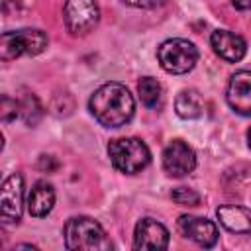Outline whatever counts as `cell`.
<instances>
[{"label": "cell", "mask_w": 251, "mask_h": 251, "mask_svg": "<svg viewBox=\"0 0 251 251\" xmlns=\"http://www.w3.org/2000/svg\"><path fill=\"white\" fill-rule=\"evenodd\" d=\"M88 110L104 127H122L135 114V100L122 82H106L94 90Z\"/></svg>", "instance_id": "cell-1"}, {"label": "cell", "mask_w": 251, "mask_h": 251, "mask_svg": "<svg viewBox=\"0 0 251 251\" xmlns=\"http://www.w3.org/2000/svg\"><path fill=\"white\" fill-rule=\"evenodd\" d=\"M63 235H65V245L71 251H106V249H112V243L106 237L104 227L88 216L71 218L65 224Z\"/></svg>", "instance_id": "cell-2"}, {"label": "cell", "mask_w": 251, "mask_h": 251, "mask_svg": "<svg viewBox=\"0 0 251 251\" xmlns=\"http://www.w3.org/2000/svg\"><path fill=\"white\" fill-rule=\"evenodd\" d=\"M108 155L112 165L124 175L141 173L149 161L151 153L149 147L137 137H116L108 143Z\"/></svg>", "instance_id": "cell-3"}, {"label": "cell", "mask_w": 251, "mask_h": 251, "mask_svg": "<svg viewBox=\"0 0 251 251\" xmlns=\"http://www.w3.org/2000/svg\"><path fill=\"white\" fill-rule=\"evenodd\" d=\"M47 35L41 29L25 27L16 31H4L0 37V59L12 61L20 55H39L47 49Z\"/></svg>", "instance_id": "cell-4"}, {"label": "cell", "mask_w": 251, "mask_h": 251, "mask_svg": "<svg viewBox=\"0 0 251 251\" xmlns=\"http://www.w3.org/2000/svg\"><path fill=\"white\" fill-rule=\"evenodd\" d=\"M157 59H159V65L163 71H167L171 75H184L194 69V65L198 61V49L188 39L173 37L159 45Z\"/></svg>", "instance_id": "cell-5"}, {"label": "cell", "mask_w": 251, "mask_h": 251, "mask_svg": "<svg viewBox=\"0 0 251 251\" xmlns=\"http://www.w3.org/2000/svg\"><path fill=\"white\" fill-rule=\"evenodd\" d=\"M63 20L71 35L90 33L100 20L96 0H67L63 8Z\"/></svg>", "instance_id": "cell-6"}, {"label": "cell", "mask_w": 251, "mask_h": 251, "mask_svg": "<svg viewBox=\"0 0 251 251\" xmlns=\"http://www.w3.org/2000/svg\"><path fill=\"white\" fill-rule=\"evenodd\" d=\"M0 210H2V224L4 226L20 224L22 212H24V178L20 173L10 175L2 182Z\"/></svg>", "instance_id": "cell-7"}, {"label": "cell", "mask_w": 251, "mask_h": 251, "mask_svg": "<svg viewBox=\"0 0 251 251\" xmlns=\"http://www.w3.org/2000/svg\"><path fill=\"white\" fill-rule=\"evenodd\" d=\"M163 169L169 176L180 178L196 169V153L182 139H173L163 151Z\"/></svg>", "instance_id": "cell-8"}, {"label": "cell", "mask_w": 251, "mask_h": 251, "mask_svg": "<svg viewBox=\"0 0 251 251\" xmlns=\"http://www.w3.org/2000/svg\"><path fill=\"white\" fill-rule=\"evenodd\" d=\"M176 227L182 237L198 243L200 247H214L218 241V227L212 220L200 218V216H180L176 222Z\"/></svg>", "instance_id": "cell-9"}, {"label": "cell", "mask_w": 251, "mask_h": 251, "mask_svg": "<svg viewBox=\"0 0 251 251\" xmlns=\"http://www.w3.org/2000/svg\"><path fill=\"white\" fill-rule=\"evenodd\" d=\"M226 100L233 112L251 118V71H237L231 75Z\"/></svg>", "instance_id": "cell-10"}, {"label": "cell", "mask_w": 251, "mask_h": 251, "mask_svg": "<svg viewBox=\"0 0 251 251\" xmlns=\"http://www.w3.org/2000/svg\"><path fill=\"white\" fill-rule=\"evenodd\" d=\"M169 229L153 220V218H143L135 226L133 233V247L135 249H167L169 247Z\"/></svg>", "instance_id": "cell-11"}, {"label": "cell", "mask_w": 251, "mask_h": 251, "mask_svg": "<svg viewBox=\"0 0 251 251\" xmlns=\"http://www.w3.org/2000/svg\"><path fill=\"white\" fill-rule=\"evenodd\" d=\"M212 49L218 57H222L227 63H237L245 57L247 53V43L241 35L227 31V29H216L210 35Z\"/></svg>", "instance_id": "cell-12"}, {"label": "cell", "mask_w": 251, "mask_h": 251, "mask_svg": "<svg viewBox=\"0 0 251 251\" xmlns=\"http://www.w3.org/2000/svg\"><path fill=\"white\" fill-rule=\"evenodd\" d=\"M27 212L33 218H45L55 206V188L47 180H37L27 194Z\"/></svg>", "instance_id": "cell-13"}, {"label": "cell", "mask_w": 251, "mask_h": 251, "mask_svg": "<svg viewBox=\"0 0 251 251\" xmlns=\"http://www.w3.org/2000/svg\"><path fill=\"white\" fill-rule=\"evenodd\" d=\"M220 224L233 233L251 235V210L243 206H220L216 210Z\"/></svg>", "instance_id": "cell-14"}, {"label": "cell", "mask_w": 251, "mask_h": 251, "mask_svg": "<svg viewBox=\"0 0 251 251\" xmlns=\"http://www.w3.org/2000/svg\"><path fill=\"white\" fill-rule=\"evenodd\" d=\"M175 110L182 120H196L204 112V100L196 90L186 88V90L178 92V96L175 100Z\"/></svg>", "instance_id": "cell-15"}, {"label": "cell", "mask_w": 251, "mask_h": 251, "mask_svg": "<svg viewBox=\"0 0 251 251\" xmlns=\"http://www.w3.org/2000/svg\"><path fill=\"white\" fill-rule=\"evenodd\" d=\"M16 102H18V118H22L27 126H35L41 120L43 110H41V104H39V100L33 92L24 90L16 98Z\"/></svg>", "instance_id": "cell-16"}, {"label": "cell", "mask_w": 251, "mask_h": 251, "mask_svg": "<svg viewBox=\"0 0 251 251\" xmlns=\"http://www.w3.org/2000/svg\"><path fill=\"white\" fill-rule=\"evenodd\" d=\"M137 92H139V98L141 102L147 106V108H159L161 102H163V88H161V82L153 76H143L139 82H137Z\"/></svg>", "instance_id": "cell-17"}, {"label": "cell", "mask_w": 251, "mask_h": 251, "mask_svg": "<svg viewBox=\"0 0 251 251\" xmlns=\"http://www.w3.org/2000/svg\"><path fill=\"white\" fill-rule=\"evenodd\" d=\"M173 200L180 206H196L200 202V194L194 190V188H188V186H178L173 190Z\"/></svg>", "instance_id": "cell-18"}, {"label": "cell", "mask_w": 251, "mask_h": 251, "mask_svg": "<svg viewBox=\"0 0 251 251\" xmlns=\"http://www.w3.org/2000/svg\"><path fill=\"white\" fill-rule=\"evenodd\" d=\"M69 96H71L69 92H63V94H57V96L53 98V104H51L53 114H57V116H69V114L73 112L71 106H65V100H67Z\"/></svg>", "instance_id": "cell-19"}, {"label": "cell", "mask_w": 251, "mask_h": 251, "mask_svg": "<svg viewBox=\"0 0 251 251\" xmlns=\"http://www.w3.org/2000/svg\"><path fill=\"white\" fill-rule=\"evenodd\" d=\"M16 118H18V102L4 96L2 98V120L10 122V120H16Z\"/></svg>", "instance_id": "cell-20"}, {"label": "cell", "mask_w": 251, "mask_h": 251, "mask_svg": "<svg viewBox=\"0 0 251 251\" xmlns=\"http://www.w3.org/2000/svg\"><path fill=\"white\" fill-rule=\"evenodd\" d=\"M127 6H133V8H143V10H147V8H155V6H159V4H163L165 0H124Z\"/></svg>", "instance_id": "cell-21"}, {"label": "cell", "mask_w": 251, "mask_h": 251, "mask_svg": "<svg viewBox=\"0 0 251 251\" xmlns=\"http://www.w3.org/2000/svg\"><path fill=\"white\" fill-rule=\"evenodd\" d=\"M39 169H49V171H53V169H57V163L53 161V157L41 155V159H39Z\"/></svg>", "instance_id": "cell-22"}, {"label": "cell", "mask_w": 251, "mask_h": 251, "mask_svg": "<svg viewBox=\"0 0 251 251\" xmlns=\"http://www.w3.org/2000/svg\"><path fill=\"white\" fill-rule=\"evenodd\" d=\"M231 4L237 10H249L251 8V0H231Z\"/></svg>", "instance_id": "cell-23"}, {"label": "cell", "mask_w": 251, "mask_h": 251, "mask_svg": "<svg viewBox=\"0 0 251 251\" xmlns=\"http://www.w3.org/2000/svg\"><path fill=\"white\" fill-rule=\"evenodd\" d=\"M247 143H249V147H251V129L247 131Z\"/></svg>", "instance_id": "cell-24"}]
</instances>
